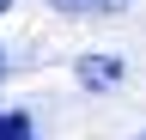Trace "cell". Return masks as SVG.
<instances>
[{"label": "cell", "instance_id": "1", "mask_svg": "<svg viewBox=\"0 0 146 140\" xmlns=\"http://www.w3.org/2000/svg\"><path fill=\"white\" fill-rule=\"evenodd\" d=\"M122 79V61L116 55H85L79 61V85H85V92H104V85H116Z\"/></svg>", "mask_w": 146, "mask_h": 140}, {"label": "cell", "instance_id": "2", "mask_svg": "<svg viewBox=\"0 0 146 140\" xmlns=\"http://www.w3.org/2000/svg\"><path fill=\"white\" fill-rule=\"evenodd\" d=\"M49 6L67 19H116V12H128V0H49Z\"/></svg>", "mask_w": 146, "mask_h": 140}, {"label": "cell", "instance_id": "3", "mask_svg": "<svg viewBox=\"0 0 146 140\" xmlns=\"http://www.w3.org/2000/svg\"><path fill=\"white\" fill-rule=\"evenodd\" d=\"M0 140H36L31 116H25V110H0Z\"/></svg>", "mask_w": 146, "mask_h": 140}, {"label": "cell", "instance_id": "4", "mask_svg": "<svg viewBox=\"0 0 146 140\" xmlns=\"http://www.w3.org/2000/svg\"><path fill=\"white\" fill-rule=\"evenodd\" d=\"M0 79H6V49H0Z\"/></svg>", "mask_w": 146, "mask_h": 140}, {"label": "cell", "instance_id": "5", "mask_svg": "<svg viewBox=\"0 0 146 140\" xmlns=\"http://www.w3.org/2000/svg\"><path fill=\"white\" fill-rule=\"evenodd\" d=\"M6 6H12V0H0V12H6Z\"/></svg>", "mask_w": 146, "mask_h": 140}, {"label": "cell", "instance_id": "6", "mask_svg": "<svg viewBox=\"0 0 146 140\" xmlns=\"http://www.w3.org/2000/svg\"><path fill=\"white\" fill-rule=\"evenodd\" d=\"M140 140H146V134H140Z\"/></svg>", "mask_w": 146, "mask_h": 140}]
</instances>
